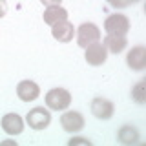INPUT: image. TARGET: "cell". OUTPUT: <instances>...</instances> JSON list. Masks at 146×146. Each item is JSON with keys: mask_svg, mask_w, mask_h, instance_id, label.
Returning <instances> with one entry per match:
<instances>
[{"mask_svg": "<svg viewBox=\"0 0 146 146\" xmlns=\"http://www.w3.org/2000/svg\"><path fill=\"white\" fill-rule=\"evenodd\" d=\"M84 49H86L84 58H86V62H88L90 66H102V64L106 62L108 49H106V46H104V44L93 42V44H90L88 48H84Z\"/></svg>", "mask_w": 146, "mask_h": 146, "instance_id": "5b68a950", "label": "cell"}, {"mask_svg": "<svg viewBox=\"0 0 146 146\" xmlns=\"http://www.w3.org/2000/svg\"><path fill=\"white\" fill-rule=\"evenodd\" d=\"M117 141L122 144H135V143H139V131H137L135 126L126 124L117 131Z\"/></svg>", "mask_w": 146, "mask_h": 146, "instance_id": "5bb4252c", "label": "cell"}, {"mask_svg": "<svg viewBox=\"0 0 146 146\" xmlns=\"http://www.w3.org/2000/svg\"><path fill=\"white\" fill-rule=\"evenodd\" d=\"M126 64L135 71H143L146 68V48L144 46H135L126 57Z\"/></svg>", "mask_w": 146, "mask_h": 146, "instance_id": "30bf717a", "label": "cell"}, {"mask_svg": "<svg viewBox=\"0 0 146 146\" xmlns=\"http://www.w3.org/2000/svg\"><path fill=\"white\" fill-rule=\"evenodd\" d=\"M2 128L7 135H18L24 130V122L18 113H7L2 117Z\"/></svg>", "mask_w": 146, "mask_h": 146, "instance_id": "8fae6325", "label": "cell"}, {"mask_svg": "<svg viewBox=\"0 0 146 146\" xmlns=\"http://www.w3.org/2000/svg\"><path fill=\"white\" fill-rule=\"evenodd\" d=\"M17 95H18V99L24 100V102H31V100H35L40 95V88L33 80H22V82H18V86H17Z\"/></svg>", "mask_w": 146, "mask_h": 146, "instance_id": "9c48e42d", "label": "cell"}, {"mask_svg": "<svg viewBox=\"0 0 146 146\" xmlns=\"http://www.w3.org/2000/svg\"><path fill=\"white\" fill-rule=\"evenodd\" d=\"M40 2H42L46 7H49V6H60L62 0H40Z\"/></svg>", "mask_w": 146, "mask_h": 146, "instance_id": "d6986e66", "label": "cell"}, {"mask_svg": "<svg viewBox=\"0 0 146 146\" xmlns=\"http://www.w3.org/2000/svg\"><path fill=\"white\" fill-rule=\"evenodd\" d=\"M143 91H144V80H141L139 84L133 88V91H131V97H133L139 104H143L144 102V95H143Z\"/></svg>", "mask_w": 146, "mask_h": 146, "instance_id": "9a60e30c", "label": "cell"}, {"mask_svg": "<svg viewBox=\"0 0 146 146\" xmlns=\"http://www.w3.org/2000/svg\"><path fill=\"white\" fill-rule=\"evenodd\" d=\"M70 146H73V144H91V141L90 139H86V137H73V139H70V143H68Z\"/></svg>", "mask_w": 146, "mask_h": 146, "instance_id": "2e32d148", "label": "cell"}, {"mask_svg": "<svg viewBox=\"0 0 146 146\" xmlns=\"http://www.w3.org/2000/svg\"><path fill=\"white\" fill-rule=\"evenodd\" d=\"M26 121L29 128H33V130H44V128L49 126V122H51V115H49V111L42 106H36L33 110H29L26 115Z\"/></svg>", "mask_w": 146, "mask_h": 146, "instance_id": "3957f363", "label": "cell"}, {"mask_svg": "<svg viewBox=\"0 0 146 146\" xmlns=\"http://www.w3.org/2000/svg\"><path fill=\"white\" fill-rule=\"evenodd\" d=\"M91 113L100 121H108L113 115V104L111 100L102 99V97H95L91 100Z\"/></svg>", "mask_w": 146, "mask_h": 146, "instance_id": "8992f818", "label": "cell"}, {"mask_svg": "<svg viewBox=\"0 0 146 146\" xmlns=\"http://www.w3.org/2000/svg\"><path fill=\"white\" fill-rule=\"evenodd\" d=\"M6 13H7V2L6 0H0V18L6 17Z\"/></svg>", "mask_w": 146, "mask_h": 146, "instance_id": "ac0fdd59", "label": "cell"}, {"mask_svg": "<svg viewBox=\"0 0 146 146\" xmlns=\"http://www.w3.org/2000/svg\"><path fill=\"white\" fill-rule=\"evenodd\" d=\"M62 20H68V11L62 6H49L44 11V22L46 24L53 26V24L62 22Z\"/></svg>", "mask_w": 146, "mask_h": 146, "instance_id": "7c38bea8", "label": "cell"}, {"mask_svg": "<svg viewBox=\"0 0 146 146\" xmlns=\"http://www.w3.org/2000/svg\"><path fill=\"white\" fill-rule=\"evenodd\" d=\"M60 124L66 131L77 133V131H80L82 128H84V117H82V113H79V111H66L60 117Z\"/></svg>", "mask_w": 146, "mask_h": 146, "instance_id": "52a82bcc", "label": "cell"}, {"mask_svg": "<svg viewBox=\"0 0 146 146\" xmlns=\"http://www.w3.org/2000/svg\"><path fill=\"white\" fill-rule=\"evenodd\" d=\"M51 35L58 42H71L73 35H75V27H73L71 22L62 20V22H57V24L51 26Z\"/></svg>", "mask_w": 146, "mask_h": 146, "instance_id": "ba28073f", "label": "cell"}, {"mask_svg": "<svg viewBox=\"0 0 146 146\" xmlns=\"http://www.w3.org/2000/svg\"><path fill=\"white\" fill-rule=\"evenodd\" d=\"M104 31L108 35H126L130 31V20L126 15H110L104 22Z\"/></svg>", "mask_w": 146, "mask_h": 146, "instance_id": "277c9868", "label": "cell"}, {"mask_svg": "<svg viewBox=\"0 0 146 146\" xmlns=\"http://www.w3.org/2000/svg\"><path fill=\"white\" fill-rule=\"evenodd\" d=\"M104 46H106L108 51L111 53H121L126 49L128 46V40H126V35H106V38H104Z\"/></svg>", "mask_w": 146, "mask_h": 146, "instance_id": "4fadbf2b", "label": "cell"}, {"mask_svg": "<svg viewBox=\"0 0 146 146\" xmlns=\"http://www.w3.org/2000/svg\"><path fill=\"white\" fill-rule=\"evenodd\" d=\"M46 104H48L49 110H55V111L66 110L71 104V95L64 88H53L46 93Z\"/></svg>", "mask_w": 146, "mask_h": 146, "instance_id": "6da1fadb", "label": "cell"}, {"mask_svg": "<svg viewBox=\"0 0 146 146\" xmlns=\"http://www.w3.org/2000/svg\"><path fill=\"white\" fill-rule=\"evenodd\" d=\"M108 4H110L111 7H115V9L128 7V2H126V0H108Z\"/></svg>", "mask_w": 146, "mask_h": 146, "instance_id": "e0dca14e", "label": "cell"}, {"mask_svg": "<svg viewBox=\"0 0 146 146\" xmlns=\"http://www.w3.org/2000/svg\"><path fill=\"white\" fill-rule=\"evenodd\" d=\"M126 2H128V6H131V4H137L139 0H126Z\"/></svg>", "mask_w": 146, "mask_h": 146, "instance_id": "ffe728a7", "label": "cell"}, {"mask_svg": "<svg viewBox=\"0 0 146 146\" xmlns=\"http://www.w3.org/2000/svg\"><path fill=\"white\" fill-rule=\"evenodd\" d=\"M99 38H100V29L93 22H84L77 29V44L80 48H88L90 44L99 42Z\"/></svg>", "mask_w": 146, "mask_h": 146, "instance_id": "7a4b0ae2", "label": "cell"}]
</instances>
